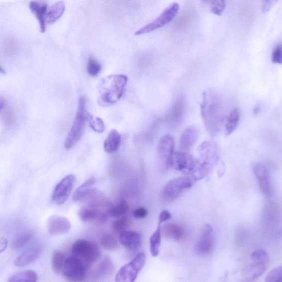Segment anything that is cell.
Instances as JSON below:
<instances>
[{
    "instance_id": "1",
    "label": "cell",
    "mask_w": 282,
    "mask_h": 282,
    "mask_svg": "<svg viewBox=\"0 0 282 282\" xmlns=\"http://www.w3.org/2000/svg\"><path fill=\"white\" fill-rule=\"evenodd\" d=\"M201 114L207 131L211 137H215L219 133L224 119L223 105L219 95L212 90L204 92Z\"/></svg>"
},
{
    "instance_id": "2",
    "label": "cell",
    "mask_w": 282,
    "mask_h": 282,
    "mask_svg": "<svg viewBox=\"0 0 282 282\" xmlns=\"http://www.w3.org/2000/svg\"><path fill=\"white\" fill-rule=\"evenodd\" d=\"M127 83V77L123 74H114L100 81L99 86L98 103L109 106L118 102L123 95Z\"/></svg>"
},
{
    "instance_id": "3",
    "label": "cell",
    "mask_w": 282,
    "mask_h": 282,
    "mask_svg": "<svg viewBox=\"0 0 282 282\" xmlns=\"http://www.w3.org/2000/svg\"><path fill=\"white\" fill-rule=\"evenodd\" d=\"M173 167L193 177L196 181L204 178L209 170L198 159L183 151L174 152Z\"/></svg>"
},
{
    "instance_id": "4",
    "label": "cell",
    "mask_w": 282,
    "mask_h": 282,
    "mask_svg": "<svg viewBox=\"0 0 282 282\" xmlns=\"http://www.w3.org/2000/svg\"><path fill=\"white\" fill-rule=\"evenodd\" d=\"M88 113L86 110V100L81 97L79 100L78 109L75 119L71 129L68 133L65 142V147L70 150L81 140L83 135L85 124L87 120Z\"/></svg>"
},
{
    "instance_id": "5",
    "label": "cell",
    "mask_w": 282,
    "mask_h": 282,
    "mask_svg": "<svg viewBox=\"0 0 282 282\" xmlns=\"http://www.w3.org/2000/svg\"><path fill=\"white\" fill-rule=\"evenodd\" d=\"M252 263L244 269L242 273L243 281L252 282L257 280L267 270L269 257L263 249H258L252 255Z\"/></svg>"
},
{
    "instance_id": "6",
    "label": "cell",
    "mask_w": 282,
    "mask_h": 282,
    "mask_svg": "<svg viewBox=\"0 0 282 282\" xmlns=\"http://www.w3.org/2000/svg\"><path fill=\"white\" fill-rule=\"evenodd\" d=\"M73 256H75L87 265L94 263L98 259L100 253L97 244L84 239H78L71 247Z\"/></svg>"
},
{
    "instance_id": "7",
    "label": "cell",
    "mask_w": 282,
    "mask_h": 282,
    "mask_svg": "<svg viewBox=\"0 0 282 282\" xmlns=\"http://www.w3.org/2000/svg\"><path fill=\"white\" fill-rule=\"evenodd\" d=\"M175 141L169 135L163 136L158 142L157 148V160L159 168L167 171L173 167Z\"/></svg>"
},
{
    "instance_id": "8",
    "label": "cell",
    "mask_w": 282,
    "mask_h": 282,
    "mask_svg": "<svg viewBox=\"0 0 282 282\" xmlns=\"http://www.w3.org/2000/svg\"><path fill=\"white\" fill-rule=\"evenodd\" d=\"M146 262L145 253H141L136 255L131 262L125 265L119 270L115 277L118 282H134Z\"/></svg>"
},
{
    "instance_id": "9",
    "label": "cell",
    "mask_w": 282,
    "mask_h": 282,
    "mask_svg": "<svg viewBox=\"0 0 282 282\" xmlns=\"http://www.w3.org/2000/svg\"><path fill=\"white\" fill-rule=\"evenodd\" d=\"M196 181L191 176L180 177L170 180L164 186L162 193V199L168 202L176 200L184 190L190 188Z\"/></svg>"
},
{
    "instance_id": "10",
    "label": "cell",
    "mask_w": 282,
    "mask_h": 282,
    "mask_svg": "<svg viewBox=\"0 0 282 282\" xmlns=\"http://www.w3.org/2000/svg\"><path fill=\"white\" fill-rule=\"evenodd\" d=\"M180 8L178 3H174L165 9L163 12L156 19L152 21L136 31V35H141L152 32L160 29L171 22L177 15Z\"/></svg>"
},
{
    "instance_id": "11",
    "label": "cell",
    "mask_w": 282,
    "mask_h": 282,
    "mask_svg": "<svg viewBox=\"0 0 282 282\" xmlns=\"http://www.w3.org/2000/svg\"><path fill=\"white\" fill-rule=\"evenodd\" d=\"M63 278L70 282H81L86 279V265L75 256L65 260L62 270Z\"/></svg>"
},
{
    "instance_id": "12",
    "label": "cell",
    "mask_w": 282,
    "mask_h": 282,
    "mask_svg": "<svg viewBox=\"0 0 282 282\" xmlns=\"http://www.w3.org/2000/svg\"><path fill=\"white\" fill-rule=\"evenodd\" d=\"M76 177L73 174L67 175L58 183L53 191L51 199L57 205H62L67 201L72 193Z\"/></svg>"
},
{
    "instance_id": "13",
    "label": "cell",
    "mask_w": 282,
    "mask_h": 282,
    "mask_svg": "<svg viewBox=\"0 0 282 282\" xmlns=\"http://www.w3.org/2000/svg\"><path fill=\"white\" fill-rule=\"evenodd\" d=\"M199 153L201 162L209 170L219 160V148L214 141H206L202 143L199 147Z\"/></svg>"
},
{
    "instance_id": "14",
    "label": "cell",
    "mask_w": 282,
    "mask_h": 282,
    "mask_svg": "<svg viewBox=\"0 0 282 282\" xmlns=\"http://www.w3.org/2000/svg\"><path fill=\"white\" fill-rule=\"evenodd\" d=\"M101 206H90L83 207L78 212V217L84 223H103L107 220L108 212L99 208Z\"/></svg>"
},
{
    "instance_id": "15",
    "label": "cell",
    "mask_w": 282,
    "mask_h": 282,
    "mask_svg": "<svg viewBox=\"0 0 282 282\" xmlns=\"http://www.w3.org/2000/svg\"><path fill=\"white\" fill-rule=\"evenodd\" d=\"M213 229L209 225L202 228L201 236L197 242L195 250L201 255H207L211 253L214 247V238Z\"/></svg>"
},
{
    "instance_id": "16",
    "label": "cell",
    "mask_w": 282,
    "mask_h": 282,
    "mask_svg": "<svg viewBox=\"0 0 282 282\" xmlns=\"http://www.w3.org/2000/svg\"><path fill=\"white\" fill-rule=\"evenodd\" d=\"M254 173L256 176L261 190L266 196L273 195V189L270 176L269 170L262 163L255 165Z\"/></svg>"
},
{
    "instance_id": "17",
    "label": "cell",
    "mask_w": 282,
    "mask_h": 282,
    "mask_svg": "<svg viewBox=\"0 0 282 282\" xmlns=\"http://www.w3.org/2000/svg\"><path fill=\"white\" fill-rule=\"evenodd\" d=\"M71 223L65 217L52 216L47 222V232L52 236L63 235L70 231Z\"/></svg>"
},
{
    "instance_id": "18",
    "label": "cell",
    "mask_w": 282,
    "mask_h": 282,
    "mask_svg": "<svg viewBox=\"0 0 282 282\" xmlns=\"http://www.w3.org/2000/svg\"><path fill=\"white\" fill-rule=\"evenodd\" d=\"M119 242L130 251H136L141 246L142 236L137 232L125 231L120 233Z\"/></svg>"
},
{
    "instance_id": "19",
    "label": "cell",
    "mask_w": 282,
    "mask_h": 282,
    "mask_svg": "<svg viewBox=\"0 0 282 282\" xmlns=\"http://www.w3.org/2000/svg\"><path fill=\"white\" fill-rule=\"evenodd\" d=\"M41 250L42 247L39 245L29 248L15 259L14 265L22 268L33 263L40 256Z\"/></svg>"
},
{
    "instance_id": "20",
    "label": "cell",
    "mask_w": 282,
    "mask_h": 282,
    "mask_svg": "<svg viewBox=\"0 0 282 282\" xmlns=\"http://www.w3.org/2000/svg\"><path fill=\"white\" fill-rule=\"evenodd\" d=\"M199 134L198 129L194 127H189L184 130L180 138V151H188L198 140Z\"/></svg>"
},
{
    "instance_id": "21",
    "label": "cell",
    "mask_w": 282,
    "mask_h": 282,
    "mask_svg": "<svg viewBox=\"0 0 282 282\" xmlns=\"http://www.w3.org/2000/svg\"><path fill=\"white\" fill-rule=\"evenodd\" d=\"M161 236L165 238L180 241L184 236V229L173 223H166L161 227Z\"/></svg>"
},
{
    "instance_id": "22",
    "label": "cell",
    "mask_w": 282,
    "mask_h": 282,
    "mask_svg": "<svg viewBox=\"0 0 282 282\" xmlns=\"http://www.w3.org/2000/svg\"><path fill=\"white\" fill-rule=\"evenodd\" d=\"M29 8L39 21L41 32L44 33L46 30L45 15L47 10V4L33 1L30 2Z\"/></svg>"
},
{
    "instance_id": "23",
    "label": "cell",
    "mask_w": 282,
    "mask_h": 282,
    "mask_svg": "<svg viewBox=\"0 0 282 282\" xmlns=\"http://www.w3.org/2000/svg\"><path fill=\"white\" fill-rule=\"evenodd\" d=\"M95 179L91 177L87 179L86 182L74 191L73 196V200L74 202L81 201L87 199L95 189L93 186L95 184Z\"/></svg>"
},
{
    "instance_id": "24",
    "label": "cell",
    "mask_w": 282,
    "mask_h": 282,
    "mask_svg": "<svg viewBox=\"0 0 282 282\" xmlns=\"http://www.w3.org/2000/svg\"><path fill=\"white\" fill-rule=\"evenodd\" d=\"M65 8V2L62 1L53 4L49 10H47L45 15L46 23L52 24L56 22L64 13Z\"/></svg>"
},
{
    "instance_id": "25",
    "label": "cell",
    "mask_w": 282,
    "mask_h": 282,
    "mask_svg": "<svg viewBox=\"0 0 282 282\" xmlns=\"http://www.w3.org/2000/svg\"><path fill=\"white\" fill-rule=\"evenodd\" d=\"M241 111L239 108L233 109L226 117L225 121L226 134L230 135L238 126L241 119Z\"/></svg>"
},
{
    "instance_id": "26",
    "label": "cell",
    "mask_w": 282,
    "mask_h": 282,
    "mask_svg": "<svg viewBox=\"0 0 282 282\" xmlns=\"http://www.w3.org/2000/svg\"><path fill=\"white\" fill-rule=\"evenodd\" d=\"M114 266L109 257H105L95 270L94 275L98 278H105L112 275Z\"/></svg>"
},
{
    "instance_id": "27",
    "label": "cell",
    "mask_w": 282,
    "mask_h": 282,
    "mask_svg": "<svg viewBox=\"0 0 282 282\" xmlns=\"http://www.w3.org/2000/svg\"><path fill=\"white\" fill-rule=\"evenodd\" d=\"M121 136L118 131L111 130L104 142V150L108 153H114L119 150Z\"/></svg>"
},
{
    "instance_id": "28",
    "label": "cell",
    "mask_w": 282,
    "mask_h": 282,
    "mask_svg": "<svg viewBox=\"0 0 282 282\" xmlns=\"http://www.w3.org/2000/svg\"><path fill=\"white\" fill-rule=\"evenodd\" d=\"M129 211V206L126 201L121 200L118 204L111 205L108 210V214L111 217L120 218L125 216Z\"/></svg>"
},
{
    "instance_id": "29",
    "label": "cell",
    "mask_w": 282,
    "mask_h": 282,
    "mask_svg": "<svg viewBox=\"0 0 282 282\" xmlns=\"http://www.w3.org/2000/svg\"><path fill=\"white\" fill-rule=\"evenodd\" d=\"M38 275L33 271H24L10 276L9 282H35L38 281Z\"/></svg>"
},
{
    "instance_id": "30",
    "label": "cell",
    "mask_w": 282,
    "mask_h": 282,
    "mask_svg": "<svg viewBox=\"0 0 282 282\" xmlns=\"http://www.w3.org/2000/svg\"><path fill=\"white\" fill-rule=\"evenodd\" d=\"M161 237V225H158L156 231L152 234L150 239V252L153 257H158L160 252Z\"/></svg>"
},
{
    "instance_id": "31",
    "label": "cell",
    "mask_w": 282,
    "mask_h": 282,
    "mask_svg": "<svg viewBox=\"0 0 282 282\" xmlns=\"http://www.w3.org/2000/svg\"><path fill=\"white\" fill-rule=\"evenodd\" d=\"M65 262V255L60 250H55L52 254L51 260L52 269L55 274H59L61 272Z\"/></svg>"
},
{
    "instance_id": "32",
    "label": "cell",
    "mask_w": 282,
    "mask_h": 282,
    "mask_svg": "<svg viewBox=\"0 0 282 282\" xmlns=\"http://www.w3.org/2000/svg\"><path fill=\"white\" fill-rule=\"evenodd\" d=\"M33 231H27L20 234L13 243V249L19 250L24 248L33 237Z\"/></svg>"
},
{
    "instance_id": "33",
    "label": "cell",
    "mask_w": 282,
    "mask_h": 282,
    "mask_svg": "<svg viewBox=\"0 0 282 282\" xmlns=\"http://www.w3.org/2000/svg\"><path fill=\"white\" fill-rule=\"evenodd\" d=\"M102 247L107 250H114L118 246V242L115 237L111 234H105L100 239Z\"/></svg>"
},
{
    "instance_id": "34",
    "label": "cell",
    "mask_w": 282,
    "mask_h": 282,
    "mask_svg": "<svg viewBox=\"0 0 282 282\" xmlns=\"http://www.w3.org/2000/svg\"><path fill=\"white\" fill-rule=\"evenodd\" d=\"M129 225V218L126 216L118 218L112 224V228L116 233H120L126 231V229L128 227Z\"/></svg>"
},
{
    "instance_id": "35",
    "label": "cell",
    "mask_w": 282,
    "mask_h": 282,
    "mask_svg": "<svg viewBox=\"0 0 282 282\" xmlns=\"http://www.w3.org/2000/svg\"><path fill=\"white\" fill-rule=\"evenodd\" d=\"M87 120L89 121V125L95 132L99 133L103 132L105 130V126L103 121L99 118H93L89 113L87 116Z\"/></svg>"
},
{
    "instance_id": "36",
    "label": "cell",
    "mask_w": 282,
    "mask_h": 282,
    "mask_svg": "<svg viewBox=\"0 0 282 282\" xmlns=\"http://www.w3.org/2000/svg\"><path fill=\"white\" fill-rule=\"evenodd\" d=\"M102 70V66L93 58H90L87 67V71L90 76H97Z\"/></svg>"
},
{
    "instance_id": "37",
    "label": "cell",
    "mask_w": 282,
    "mask_h": 282,
    "mask_svg": "<svg viewBox=\"0 0 282 282\" xmlns=\"http://www.w3.org/2000/svg\"><path fill=\"white\" fill-rule=\"evenodd\" d=\"M268 282H278L282 281V267L279 266L271 271L266 278Z\"/></svg>"
},
{
    "instance_id": "38",
    "label": "cell",
    "mask_w": 282,
    "mask_h": 282,
    "mask_svg": "<svg viewBox=\"0 0 282 282\" xmlns=\"http://www.w3.org/2000/svg\"><path fill=\"white\" fill-rule=\"evenodd\" d=\"M226 8L225 0H212L211 12L217 15H221Z\"/></svg>"
},
{
    "instance_id": "39",
    "label": "cell",
    "mask_w": 282,
    "mask_h": 282,
    "mask_svg": "<svg viewBox=\"0 0 282 282\" xmlns=\"http://www.w3.org/2000/svg\"><path fill=\"white\" fill-rule=\"evenodd\" d=\"M15 120H16V116L12 109L8 108L5 111L3 115V121L5 125L8 127H12Z\"/></svg>"
},
{
    "instance_id": "40",
    "label": "cell",
    "mask_w": 282,
    "mask_h": 282,
    "mask_svg": "<svg viewBox=\"0 0 282 282\" xmlns=\"http://www.w3.org/2000/svg\"><path fill=\"white\" fill-rule=\"evenodd\" d=\"M272 61L276 64H281L282 61V45L277 46L272 54Z\"/></svg>"
},
{
    "instance_id": "41",
    "label": "cell",
    "mask_w": 282,
    "mask_h": 282,
    "mask_svg": "<svg viewBox=\"0 0 282 282\" xmlns=\"http://www.w3.org/2000/svg\"><path fill=\"white\" fill-rule=\"evenodd\" d=\"M279 0H263L262 10L264 13L267 12L272 8Z\"/></svg>"
},
{
    "instance_id": "42",
    "label": "cell",
    "mask_w": 282,
    "mask_h": 282,
    "mask_svg": "<svg viewBox=\"0 0 282 282\" xmlns=\"http://www.w3.org/2000/svg\"><path fill=\"white\" fill-rule=\"evenodd\" d=\"M134 217L137 219H143L146 218L148 215V211L145 207H139L136 209L134 212H133Z\"/></svg>"
},
{
    "instance_id": "43",
    "label": "cell",
    "mask_w": 282,
    "mask_h": 282,
    "mask_svg": "<svg viewBox=\"0 0 282 282\" xmlns=\"http://www.w3.org/2000/svg\"><path fill=\"white\" fill-rule=\"evenodd\" d=\"M172 215L170 213L166 210L162 211L159 217V225H161L162 223L166 222L171 218Z\"/></svg>"
},
{
    "instance_id": "44",
    "label": "cell",
    "mask_w": 282,
    "mask_h": 282,
    "mask_svg": "<svg viewBox=\"0 0 282 282\" xmlns=\"http://www.w3.org/2000/svg\"><path fill=\"white\" fill-rule=\"evenodd\" d=\"M8 245V241L6 238L0 239V254L3 253L6 249Z\"/></svg>"
},
{
    "instance_id": "45",
    "label": "cell",
    "mask_w": 282,
    "mask_h": 282,
    "mask_svg": "<svg viewBox=\"0 0 282 282\" xmlns=\"http://www.w3.org/2000/svg\"><path fill=\"white\" fill-rule=\"evenodd\" d=\"M5 100L1 98H0V111H1L4 107Z\"/></svg>"
},
{
    "instance_id": "46",
    "label": "cell",
    "mask_w": 282,
    "mask_h": 282,
    "mask_svg": "<svg viewBox=\"0 0 282 282\" xmlns=\"http://www.w3.org/2000/svg\"><path fill=\"white\" fill-rule=\"evenodd\" d=\"M0 73L2 74L6 73V71H5L3 68H2L1 66H0Z\"/></svg>"
},
{
    "instance_id": "47",
    "label": "cell",
    "mask_w": 282,
    "mask_h": 282,
    "mask_svg": "<svg viewBox=\"0 0 282 282\" xmlns=\"http://www.w3.org/2000/svg\"><path fill=\"white\" fill-rule=\"evenodd\" d=\"M201 1L203 2H206L207 1H208V0H201Z\"/></svg>"
}]
</instances>
